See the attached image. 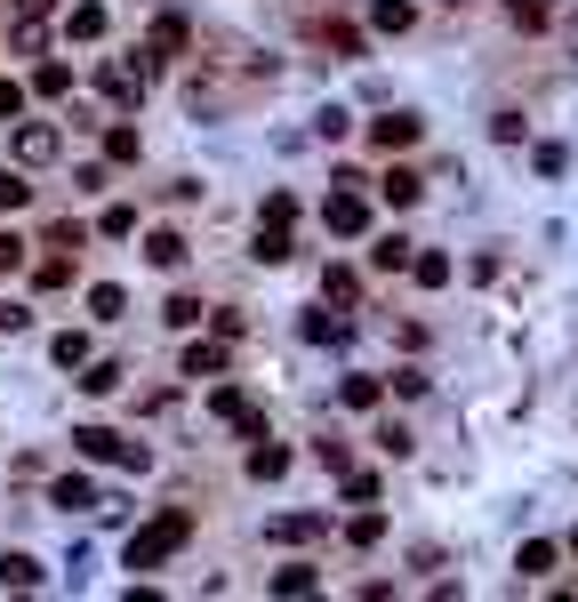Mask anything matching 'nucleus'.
<instances>
[{"instance_id":"1","label":"nucleus","mask_w":578,"mask_h":602,"mask_svg":"<svg viewBox=\"0 0 578 602\" xmlns=\"http://www.w3.org/2000/svg\"><path fill=\"white\" fill-rule=\"evenodd\" d=\"M185 538H193V514L169 506V514H153V523L129 538V554H121V563H129V570H161V563H169V554L185 547Z\"/></svg>"},{"instance_id":"2","label":"nucleus","mask_w":578,"mask_h":602,"mask_svg":"<svg viewBox=\"0 0 578 602\" xmlns=\"http://www.w3.org/2000/svg\"><path fill=\"white\" fill-rule=\"evenodd\" d=\"M73 450H80V459H97V466H129V474L153 466V450L129 442V434H113V426H73Z\"/></svg>"},{"instance_id":"3","label":"nucleus","mask_w":578,"mask_h":602,"mask_svg":"<svg viewBox=\"0 0 578 602\" xmlns=\"http://www.w3.org/2000/svg\"><path fill=\"white\" fill-rule=\"evenodd\" d=\"M56 153H65L56 121H25V113H16V170H49Z\"/></svg>"},{"instance_id":"4","label":"nucleus","mask_w":578,"mask_h":602,"mask_svg":"<svg viewBox=\"0 0 578 602\" xmlns=\"http://www.w3.org/2000/svg\"><path fill=\"white\" fill-rule=\"evenodd\" d=\"M322 225H329L338 241H362V234H369V201L354 193V185H338V193L322 201Z\"/></svg>"},{"instance_id":"5","label":"nucleus","mask_w":578,"mask_h":602,"mask_svg":"<svg viewBox=\"0 0 578 602\" xmlns=\"http://www.w3.org/2000/svg\"><path fill=\"white\" fill-rule=\"evenodd\" d=\"M210 418H225V426H241V434H250V442L265 434V418H257V402H250V393H241V386H210Z\"/></svg>"},{"instance_id":"6","label":"nucleus","mask_w":578,"mask_h":602,"mask_svg":"<svg viewBox=\"0 0 578 602\" xmlns=\"http://www.w3.org/2000/svg\"><path fill=\"white\" fill-rule=\"evenodd\" d=\"M418 137H426L418 113H378V121H369V145H378V153H410Z\"/></svg>"},{"instance_id":"7","label":"nucleus","mask_w":578,"mask_h":602,"mask_svg":"<svg viewBox=\"0 0 578 602\" xmlns=\"http://www.w3.org/2000/svg\"><path fill=\"white\" fill-rule=\"evenodd\" d=\"M185 40H193V33H185V16H177V9H161V16H153V33H144V57H153V65H169V57H185Z\"/></svg>"},{"instance_id":"8","label":"nucleus","mask_w":578,"mask_h":602,"mask_svg":"<svg viewBox=\"0 0 578 602\" xmlns=\"http://www.w3.org/2000/svg\"><path fill=\"white\" fill-rule=\"evenodd\" d=\"M322 530H329V514H274V523H265L274 547H314Z\"/></svg>"},{"instance_id":"9","label":"nucleus","mask_w":578,"mask_h":602,"mask_svg":"<svg viewBox=\"0 0 578 602\" xmlns=\"http://www.w3.org/2000/svg\"><path fill=\"white\" fill-rule=\"evenodd\" d=\"M49 506H65V514H97L105 498H97L89 474H56V482H49Z\"/></svg>"},{"instance_id":"10","label":"nucleus","mask_w":578,"mask_h":602,"mask_svg":"<svg viewBox=\"0 0 578 602\" xmlns=\"http://www.w3.org/2000/svg\"><path fill=\"white\" fill-rule=\"evenodd\" d=\"M378 201H386V210H410V201H426V177H418V170H402V161H394V170L378 177Z\"/></svg>"},{"instance_id":"11","label":"nucleus","mask_w":578,"mask_h":602,"mask_svg":"<svg viewBox=\"0 0 578 602\" xmlns=\"http://www.w3.org/2000/svg\"><path fill=\"white\" fill-rule=\"evenodd\" d=\"M105 25H113L105 0H73L65 9V40H105Z\"/></svg>"},{"instance_id":"12","label":"nucleus","mask_w":578,"mask_h":602,"mask_svg":"<svg viewBox=\"0 0 578 602\" xmlns=\"http://www.w3.org/2000/svg\"><path fill=\"white\" fill-rule=\"evenodd\" d=\"M554 563H563V547H554V538H523V554H514V570H523V587H530V578H546Z\"/></svg>"},{"instance_id":"13","label":"nucleus","mask_w":578,"mask_h":602,"mask_svg":"<svg viewBox=\"0 0 578 602\" xmlns=\"http://www.w3.org/2000/svg\"><path fill=\"white\" fill-rule=\"evenodd\" d=\"M185 378H225V338H193L185 346Z\"/></svg>"},{"instance_id":"14","label":"nucleus","mask_w":578,"mask_h":602,"mask_svg":"<svg viewBox=\"0 0 578 602\" xmlns=\"http://www.w3.org/2000/svg\"><path fill=\"white\" fill-rule=\"evenodd\" d=\"M144 258H153V265H161V274H177V265H185V258H193V249H185V234H177V225H161V234H153V241H144Z\"/></svg>"},{"instance_id":"15","label":"nucleus","mask_w":578,"mask_h":602,"mask_svg":"<svg viewBox=\"0 0 578 602\" xmlns=\"http://www.w3.org/2000/svg\"><path fill=\"white\" fill-rule=\"evenodd\" d=\"M402 274H418V289H450V258H442V249H410Z\"/></svg>"},{"instance_id":"16","label":"nucleus","mask_w":578,"mask_h":602,"mask_svg":"<svg viewBox=\"0 0 578 602\" xmlns=\"http://www.w3.org/2000/svg\"><path fill=\"white\" fill-rule=\"evenodd\" d=\"M97 89H105L113 105L129 113V105H137V89H144V73H129V65H105V73H97Z\"/></svg>"},{"instance_id":"17","label":"nucleus","mask_w":578,"mask_h":602,"mask_svg":"<svg viewBox=\"0 0 578 602\" xmlns=\"http://www.w3.org/2000/svg\"><path fill=\"white\" fill-rule=\"evenodd\" d=\"M338 402H345V410H378V402H386V378H369V369H354V378L338 386Z\"/></svg>"},{"instance_id":"18","label":"nucleus","mask_w":578,"mask_h":602,"mask_svg":"<svg viewBox=\"0 0 578 602\" xmlns=\"http://www.w3.org/2000/svg\"><path fill=\"white\" fill-rule=\"evenodd\" d=\"M314 587H322V570H314V563H289V570H274V594H281V602H305Z\"/></svg>"},{"instance_id":"19","label":"nucleus","mask_w":578,"mask_h":602,"mask_svg":"<svg viewBox=\"0 0 578 602\" xmlns=\"http://www.w3.org/2000/svg\"><path fill=\"white\" fill-rule=\"evenodd\" d=\"M410 25H418L410 0H369V33H410Z\"/></svg>"},{"instance_id":"20","label":"nucleus","mask_w":578,"mask_h":602,"mask_svg":"<svg viewBox=\"0 0 578 602\" xmlns=\"http://www.w3.org/2000/svg\"><path fill=\"white\" fill-rule=\"evenodd\" d=\"M250 474H257V482H281V474H289V450L257 434V442H250Z\"/></svg>"},{"instance_id":"21","label":"nucleus","mask_w":578,"mask_h":602,"mask_svg":"<svg viewBox=\"0 0 578 602\" xmlns=\"http://www.w3.org/2000/svg\"><path fill=\"white\" fill-rule=\"evenodd\" d=\"M40 578H49V570H40V563H33V554H0V587H16V594H33V587H40Z\"/></svg>"},{"instance_id":"22","label":"nucleus","mask_w":578,"mask_h":602,"mask_svg":"<svg viewBox=\"0 0 578 602\" xmlns=\"http://www.w3.org/2000/svg\"><path fill=\"white\" fill-rule=\"evenodd\" d=\"M322 49H329V57H362L369 40H362V25H345V16H329V25H322Z\"/></svg>"},{"instance_id":"23","label":"nucleus","mask_w":578,"mask_h":602,"mask_svg":"<svg viewBox=\"0 0 578 602\" xmlns=\"http://www.w3.org/2000/svg\"><path fill=\"white\" fill-rule=\"evenodd\" d=\"M25 97H73V65H65V57H49V65L33 73V89H25Z\"/></svg>"},{"instance_id":"24","label":"nucleus","mask_w":578,"mask_h":602,"mask_svg":"<svg viewBox=\"0 0 578 602\" xmlns=\"http://www.w3.org/2000/svg\"><path fill=\"white\" fill-rule=\"evenodd\" d=\"M305 338H314V346H345V338H354L345 305H338V314H305Z\"/></svg>"},{"instance_id":"25","label":"nucleus","mask_w":578,"mask_h":602,"mask_svg":"<svg viewBox=\"0 0 578 602\" xmlns=\"http://www.w3.org/2000/svg\"><path fill=\"white\" fill-rule=\"evenodd\" d=\"M257 265H281L289 258V225H274V217H257V249H250Z\"/></svg>"},{"instance_id":"26","label":"nucleus","mask_w":578,"mask_h":602,"mask_svg":"<svg viewBox=\"0 0 578 602\" xmlns=\"http://www.w3.org/2000/svg\"><path fill=\"white\" fill-rule=\"evenodd\" d=\"M137 153H144L137 121H105V161H137Z\"/></svg>"},{"instance_id":"27","label":"nucleus","mask_w":578,"mask_h":602,"mask_svg":"<svg viewBox=\"0 0 578 602\" xmlns=\"http://www.w3.org/2000/svg\"><path fill=\"white\" fill-rule=\"evenodd\" d=\"M322 298H329V305H354V298H362V274H354V265H329V274H322Z\"/></svg>"},{"instance_id":"28","label":"nucleus","mask_w":578,"mask_h":602,"mask_svg":"<svg viewBox=\"0 0 578 602\" xmlns=\"http://www.w3.org/2000/svg\"><path fill=\"white\" fill-rule=\"evenodd\" d=\"M378 538H386V514H378V506L362 498V514L345 523V547H378Z\"/></svg>"},{"instance_id":"29","label":"nucleus","mask_w":578,"mask_h":602,"mask_svg":"<svg viewBox=\"0 0 578 602\" xmlns=\"http://www.w3.org/2000/svg\"><path fill=\"white\" fill-rule=\"evenodd\" d=\"M161 322H169V329H201V322H210V305H201V298H185V289H177V298L161 305Z\"/></svg>"},{"instance_id":"30","label":"nucleus","mask_w":578,"mask_h":602,"mask_svg":"<svg viewBox=\"0 0 578 602\" xmlns=\"http://www.w3.org/2000/svg\"><path fill=\"white\" fill-rule=\"evenodd\" d=\"M89 314H97V322H121V314H129V289L97 281V289H89Z\"/></svg>"},{"instance_id":"31","label":"nucleus","mask_w":578,"mask_h":602,"mask_svg":"<svg viewBox=\"0 0 578 602\" xmlns=\"http://www.w3.org/2000/svg\"><path fill=\"white\" fill-rule=\"evenodd\" d=\"M506 16H514L523 33H546V25H554V0H506Z\"/></svg>"},{"instance_id":"32","label":"nucleus","mask_w":578,"mask_h":602,"mask_svg":"<svg viewBox=\"0 0 578 602\" xmlns=\"http://www.w3.org/2000/svg\"><path fill=\"white\" fill-rule=\"evenodd\" d=\"M410 249H418V241H402V234H386L378 249H369V265H378V274H402V265H410Z\"/></svg>"},{"instance_id":"33","label":"nucleus","mask_w":578,"mask_h":602,"mask_svg":"<svg viewBox=\"0 0 578 602\" xmlns=\"http://www.w3.org/2000/svg\"><path fill=\"white\" fill-rule=\"evenodd\" d=\"M121 378H129V369H121V362H97V354L80 362V386H89V393H113Z\"/></svg>"},{"instance_id":"34","label":"nucleus","mask_w":578,"mask_h":602,"mask_svg":"<svg viewBox=\"0 0 578 602\" xmlns=\"http://www.w3.org/2000/svg\"><path fill=\"white\" fill-rule=\"evenodd\" d=\"M33 201V185H25V170H0V217H16Z\"/></svg>"},{"instance_id":"35","label":"nucleus","mask_w":578,"mask_h":602,"mask_svg":"<svg viewBox=\"0 0 578 602\" xmlns=\"http://www.w3.org/2000/svg\"><path fill=\"white\" fill-rule=\"evenodd\" d=\"M33 281H40V289H65V281H73V258H65V249H49V258L33 265Z\"/></svg>"},{"instance_id":"36","label":"nucleus","mask_w":578,"mask_h":602,"mask_svg":"<svg viewBox=\"0 0 578 602\" xmlns=\"http://www.w3.org/2000/svg\"><path fill=\"white\" fill-rule=\"evenodd\" d=\"M49 354H56V369H80V362H89V354H97V346H89V338H80V329H65V338H56V346H49Z\"/></svg>"},{"instance_id":"37","label":"nucleus","mask_w":578,"mask_h":602,"mask_svg":"<svg viewBox=\"0 0 578 602\" xmlns=\"http://www.w3.org/2000/svg\"><path fill=\"white\" fill-rule=\"evenodd\" d=\"M97 234H105V241H129V234H137V210H129V201H113V210L97 217Z\"/></svg>"},{"instance_id":"38","label":"nucleus","mask_w":578,"mask_h":602,"mask_svg":"<svg viewBox=\"0 0 578 602\" xmlns=\"http://www.w3.org/2000/svg\"><path fill=\"white\" fill-rule=\"evenodd\" d=\"M345 129H354V113H345V105H322V113H314V137H329V145H338Z\"/></svg>"},{"instance_id":"39","label":"nucleus","mask_w":578,"mask_h":602,"mask_svg":"<svg viewBox=\"0 0 578 602\" xmlns=\"http://www.w3.org/2000/svg\"><path fill=\"white\" fill-rule=\"evenodd\" d=\"M523 129H530V121L514 113V105H506V113H490V137H499V145H523Z\"/></svg>"},{"instance_id":"40","label":"nucleus","mask_w":578,"mask_h":602,"mask_svg":"<svg viewBox=\"0 0 578 602\" xmlns=\"http://www.w3.org/2000/svg\"><path fill=\"white\" fill-rule=\"evenodd\" d=\"M314 459H322L329 474H345V466H354V450H345V442H338V434H329V442H314Z\"/></svg>"},{"instance_id":"41","label":"nucleus","mask_w":578,"mask_h":602,"mask_svg":"<svg viewBox=\"0 0 578 602\" xmlns=\"http://www.w3.org/2000/svg\"><path fill=\"white\" fill-rule=\"evenodd\" d=\"M338 482H345V498H354V506H362V498H378V474H362V466H345Z\"/></svg>"},{"instance_id":"42","label":"nucleus","mask_w":578,"mask_h":602,"mask_svg":"<svg viewBox=\"0 0 578 602\" xmlns=\"http://www.w3.org/2000/svg\"><path fill=\"white\" fill-rule=\"evenodd\" d=\"M9 40H16V49H25V57H33V49H40V40H49V25H40V16H16V33H9Z\"/></svg>"},{"instance_id":"43","label":"nucleus","mask_w":578,"mask_h":602,"mask_svg":"<svg viewBox=\"0 0 578 602\" xmlns=\"http://www.w3.org/2000/svg\"><path fill=\"white\" fill-rule=\"evenodd\" d=\"M257 217H274V225H298V193H265V210Z\"/></svg>"},{"instance_id":"44","label":"nucleus","mask_w":578,"mask_h":602,"mask_svg":"<svg viewBox=\"0 0 578 602\" xmlns=\"http://www.w3.org/2000/svg\"><path fill=\"white\" fill-rule=\"evenodd\" d=\"M16 113H25V80L0 73V121H16Z\"/></svg>"},{"instance_id":"45","label":"nucleus","mask_w":578,"mask_h":602,"mask_svg":"<svg viewBox=\"0 0 578 602\" xmlns=\"http://www.w3.org/2000/svg\"><path fill=\"white\" fill-rule=\"evenodd\" d=\"M25 249H33V241H16V234H0V281H9V274H16V265H25Z\"/></svg>"},{"instance_id":"46","label":"nucleus","mask_w":578,"mask_h":602,"mask_svg":"<svg viewBox=\"0 0 578 602\" xmlns=\"http://www.w3.org/2000/svg\"><path fill=\"white\" fill-rule=\"evenodd\" d=\"M33 314H25V305H0V329H25Z\"/></svg>"},{"instance_id":"47","label":"nucleus","mask_w":578,"mask_h":602,"mask_svg":"<svg viewBox=\"0 0 578 602\" xmlns=\"http://www.w3.org/2000/svg\"><path fill=\"white\" fill-rule=\"evenodd\" d=\"M570 554H578V530H570Z\"/></svg>"}]
</instances>
